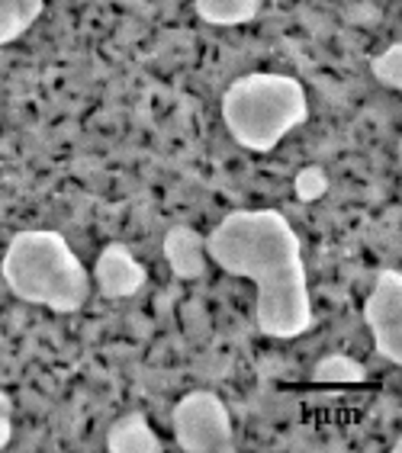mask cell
Wrapping results in <instances>:
<instances>
[{
  "label": "cell",
  "instance_id": "6da1fadb",
  "mask_svg": "<svg viewBox=\"0 0 402 453\" xmlns=\"http://www.w3.org/2000/svg\"><path fill=\"white\" fill-rule=\"evenodd\" d=\"M206 257L254 283V322L264 338L293 341L313 328L303 242L280 210H236L210 235Z\"/></svg>",
  "mask_w": 402,
  "mask_h": 453
},
{
  "label": "cell",
  "instance_id": "7a4b0ae2",
  "mask_svg": "<svg viewBox=\"0 0 402 453\" xmlns=\"http://www.w3.org/2000/svg\"><path fill=\"white\" fill-rule=\"evenodd\" d=\"M4 283L17 299L45 305L49 312H81L90 296V273L84 271L68 238L52 228H27L7 242L0 261Z\"/></svg>",
  "mask_w": 402,
  "mask_h": 453
},
{
  "label": "cell",
  "instance_id": "3957f363",
  "mask_svg": "<svg viewBox=\"0 0 402 453\" xmlns=\"http://www.w3.org/2000/svg\"><path fill=\"white\" fill-rule=\"evenodd\" d=\"M309 119L306 88L290 74L254 71L232 81L222 94V122L248 151L267 155Z\"/></svg>",
  "mask_w": 402,
  "mask_h": 453
},
{
  "label": "cell",
  "instance_id": "277c9868",
  "mask_svg": "<svg viewBox=\"0 0 402 453\" xmlns=\"http://www.w3.org/2000/svg\"><path fill=\"white\" fill-rule=\"evenodd\" d=\"M174 441L187 453H232L236 450V427L232 411L222 395L213 389H193L181 395L171 411Z\"/></svg>",
  "mask_w": 402,
  "mask_h": 453
},
{
  "label": "cell",
  "instance_id": "5b68a950",
  "mask_svg": "<svg viewBox=\"0 0 402 453\" xmlns=\"http://www.w3.org/2000/svg\"><path fill=\"white\" fill-rule=\"evenodd\" d=\"M364 322L374 334V348L383 360L402 366V271L383 267L364 303Z\"/></svg>",
  "mask_w": 402,
  "mask_h": 453
},
{
  "label": "cell",
  "instance_id": "8992f818",
  "mask_svg": "<svg viewBox=\"0 0 402 453\" xmlns=\"http://www.w3.org/2000/svg\"><path fill=\"white\" fill-rule=\"evenodd\" d=\"M94 283L106 299H129L149 283V267L123 242H110L94 264Z\"/></svg>",
  "mask_w": 402,
  "mask_h": 453
},
{
  "label": "cell",
  "instance_id": "52a82bcc",
  "mask_svg": "<svg viewBox=\"0 0 402 453\" xmlns=\"http://www.w3.org/2000/svg\"><path fill=\"white\" fill-rule=\"evenodd\" d=\"M161 254H165L167 267L177 280H200L210 267L206 257V235H200L190 226H171L161 242Z\"/></svg>",
  "mask_w": 402,
  "mask_h": 453
},
{
  "label": "cell",
  "instance_id": "ba28073f",
  "mask_svg": "<svg viewBox=\"0 0 402 453\" xmlns=\"http://www.w3.org/2000/svg\"><path fill=\"white\" fill-rule=\"evenodd\" d=\"M106 450L110 453H161V437L142 411H126L106 431Z\"/></svg>",
  "mask_w": 402,
  "mask_h": 453
},
{
  "label": "cell",
  "instance_id": "9c48e42d",
  "mask_svg": "<svg viewBox=\"0 0 402 453\" xmlns=\"http://www.w3.org/2000/svg\"><path fill=\"white\" fill-rule=\"evenodd\" d=\"M264 0H193V10L210 27H242L261 13Z\"/></svg>",
  "mask_w": 402,
  "mask_h": 453
},
{
  "label": "cell",
  "instance_id": "30bf717a",
  "mask_svg": "<svg viewBox=\"0 0 402 453\" xmlns=\"http://www.w3.org/2000/svg\"><path fill=\"white\" fill-rule=\"evenodd\" d=\"M45 0H0V45L17 42L43 17Z\"/></svg>",
  "mask_w": 402,
  "mask_h": 453
},
{
  "label": "cell",
  "instance_id": "8fae6325",
  "mask_svg": "<svg viewBox=\"0 0 402 453\" xmlns=\"http://www.w3.org/2000/svg\"><path fill=\"white\" fill-rule=\"evenodd\" d=\"M367 380V366L348 354H325L313 366V383L322 386H358Z\"/></svg>",
  "mask_w": 402,
  "mask_h": 453
},
{
  "label": "cell",
  "instance_id": "7c38bea8",
  "mask_svg": "<svg viewBox=\"0 0 402 453\" xmlns=\"http://www.w3.org/2000/svg\"><path fill=\"white\" fill-rule=\"evenodd\" d=\"M370 74H374L383 88L402 90V42L386 45L383 52L370 58Z\"/></svg>",
  "mask_w": 402,
  "mask_h": 453
},
{
  "label": "cell",
  "instance_id": "4fadbf2b",
  "mask_svg": "<svg viewBox=\"0 0 402 453\" xmlns=\"http://www.w3.org/2000/svg\"><path fill=\"white\" fill-rule=\"evenodd\" d=\"M293 193H297V200H303V203L322 200L325 193H329V174L315 165L303 167L297 174V180H293Z\"/></svg>",
  "mask_w": 402,
  "mask_h": 453
},
{
  "label": "cell",
  "instance_id": "5bb4252c",
  "mask_svg": "<svg viewBox=\"0 0 402 453\" xmlns=\"http://www.w3.org/2000/svg\"><path fill=\"white\" fill-rule=\"evenodd\" d=\"M13 441V399L0 389V450Z\"/></svg>",
  "mask_w": 402,
  "mask_h": 453
}]
</instances>
